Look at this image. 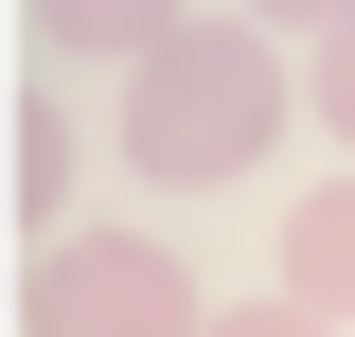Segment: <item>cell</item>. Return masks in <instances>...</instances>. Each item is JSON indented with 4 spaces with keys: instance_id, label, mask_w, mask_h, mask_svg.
<instances>
[{
    "instance_id": "6da1fadb",
    "label": "cell",
    "mask_w": 355,
    "mask_h": 337,
    "mask_svg": "<svg viewBox=\"0 0 355 337\" xmlns=\"http://www.w3.org/2000/svg\"><path fill=\"white\" fill-rule=\"evenodd\" d=\"M266 142H284V53H266V36H231V18H196L178 53H142V71H125V160L160 178V196L249 178Z\"/></svg>"
},
{
    "instance_id": "7a4b0ae2",
    "label": "cell",
    "mask_w": 355,
    "mask_h": 337,
    "mask_svg": "<svg viewBox=\"0 0 355 337\" xmlns=\"http://www.w3.org/2000/svg\"><path fill=\"white\" fill-rule=\"evenodd\" d=\"M18 337H214V302L178 284V249H142V231H71L36 266V320Z\"/></svg>"
},
{
    "instance_id": "3957f363",
    "label": "cell",
    "mask_w": 355,
    "mask_h": 337,
    "mask_svg": "<svg viewBox=\"0 0 355 337\" xmlns=\"http://www.w3.org/2000/svg\"><path fill=\"white\" fill-rule=\"evenodd\" d=\"M284 302H320V320H355V178L284 213Z\"/></svg>"
},
{
    "instance_id": "277c9868",
    "label": "cell",
    "mask_w": 355,
    "mask_h": 337,
    "mask_svg": "<svg viewBox=\"0 0 355 337\" xmlns=\"http://www.w3.org/2000/svg\"><path fill=\"white\" fill-rule=\"evenodd\" d=\"M36 36H53V53H125V71H142V53H178L196 18H178V0H36Z\"/></svg>"
},
{
    "instance_id": "5b68a950",
    "label": "cell",
    "mask_w": 355,
    "mask_h": 337,
    "mask_svg": "<svg viewBox=\"0 0 355 337\" xmlns=\"http://www.w3.org/2000/svg\"><path fill=\"white\" fill-rule=\"evenodd\" d=\"M71 160H89V142H71V107H53V89H18V213H53V196H71Z\"/></svg>"
},
{
    "instance_id": "8992f818",
    "label": "cell",
    "mask_w": 355,
    "mask_h": 337,
    "mask_svg": "<svg viewBox=\"0 0 355 337\" xmlns=\"http://www.w3.org/2000/svg\"><path fill=\"white\" fill-rule=\"evenodd\" d=\"M214 337H338V320H320V302H284V284H266V302H214Z\"/></svg>"
},
{
    "instance_id": "52a82bcc",
    "label": "cell",
    "mask_w": 355,
    "mask_h": 337,
    "mask_svg": "<svg viewBox=\"0 0 355 337\" xmlns=\"http://www.w3.org/2000/svg\"><path fill=\"white\" fill-rule=\"evenodd\" d=\"M320 125L355 142V18H338V36H320Z\"/></svg>"
},
{
    "instance_id": "ba28073f",
    "label": "cell",
    "mask_w": 355,
    "mask_h": 337,
    "mask_svg": "<svg viewBox=\"0 0 355 337\" xmlns=\"http://www.w3.org/2000/svg\"><path fill=\"white\" fill-rule=\"evenodd\" d=\"M249 18H284V36H302V18H320V36H338V18H355V0H249Z\"/></svg>"
}]
</instances>
